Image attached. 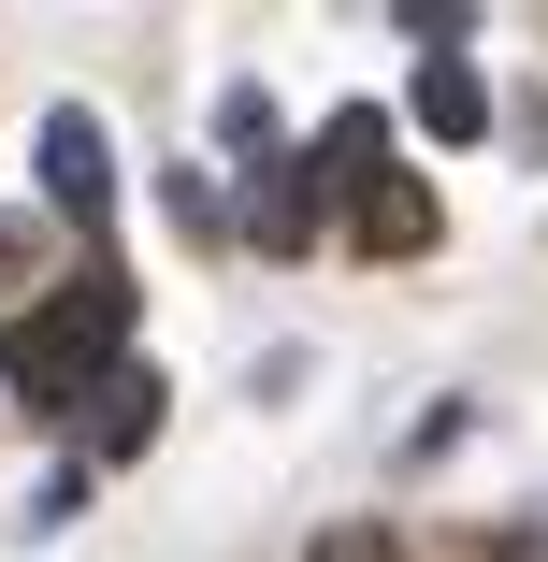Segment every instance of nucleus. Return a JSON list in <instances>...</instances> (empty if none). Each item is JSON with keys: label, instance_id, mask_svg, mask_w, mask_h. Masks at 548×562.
<instances>
[{"label": "nucleus", "instance_id": "nucleus-7", "mask_svg": "<svg viewBox=\"0 0 548 562\" xmlns=\"http://www.w3.org/2000/svg\"><path fill=\"white\" fill-rule=\"evenodd\" d=\"M317 562H390V533H376V519H347V533H317Z\"/></svg>", "mask_w": 548, "mask_h": 562}, {"label": "nucleus", "instance_id": "nucleus-3", "mask_svg": "<svg viewBox=\"0 0 548 562\" xmlns=\"http://www.w3.org/2000/svg\"><path fill=\"white\" fill-rule=\"evenodd\" d=\"M347 232H361L376 260H418V246H433V188H418V173L390 159L376 188H347Z\"/></svg>", "mask_w": 548, "mask_h": 562}, {"label": "nucleus", "instance_id": "nucleus-2", "mask_svg": "<svg viewBox=\"0 0 548 562\" xmlns=\"http://www.w3.org/2000/svg\"><path fill=\"white\" fill-rule=\"evenodd\" d=\"M44 202H58V216H87V232L116 216V145H101V116H72V101L44 116Z\"/></svg>", "mask_w": 548, "mask_h": 562}, {"label": "nucleus", "instance_id": "nucleus-5", "mask_svg": "<svg viewBox=\"0 0 548 562\" xmlns=\"http://www.w3.org/2000/svg\"><path fill=\"white\" fill-rule=\"evenodd\" d=\"M246 232H260V246H317V188H303V159H260V202H246Z\"/></svg>", "mask_w": 548, "mask_h": 562}, {"label": "nucleus", "instance_id": "nucleus-6", "mask_svg": "<svg viewBox=\"0 0 548 562\" xmlns=\"http://www.w3.org/2000/svg\"><path fill=\"white\" fill-rule=\"evenodd\" d=\"M145 432H159V375H145V361H116V375H101V462H131Z\"/></svg>", "mask_w": 548, "mask_h": 562}, {"label": "nucleus", "instance_id": "nucleus-4", "mask_svg": "<svg viewBox=\"0 0 548 562\" xmlns=\"http://www.w3.org/2000/svg\"><path fill=\"white\" fill-rule=\"evenodd\" d=\"M418 131H433V145H477V131H491V87H477L462 44H418Z\"/></svg>", "mask_w": 548, "mask_h": 562}, {"label": "nucleus", "instance_id": "nucleus-1", "mask_svg": "<svg viewBox=\"0 0 548 562\" xmlns=\"http://www.w3.org/2000/svg\"><path fill=\"white\" fill-rule=\"evenodd\" d=\"M116 361H131V274H72L58 303H30L0 331V390L15 404H87Z\"/></svg>", "mask_w": 548, "mask_h": 562}]
</instances>
